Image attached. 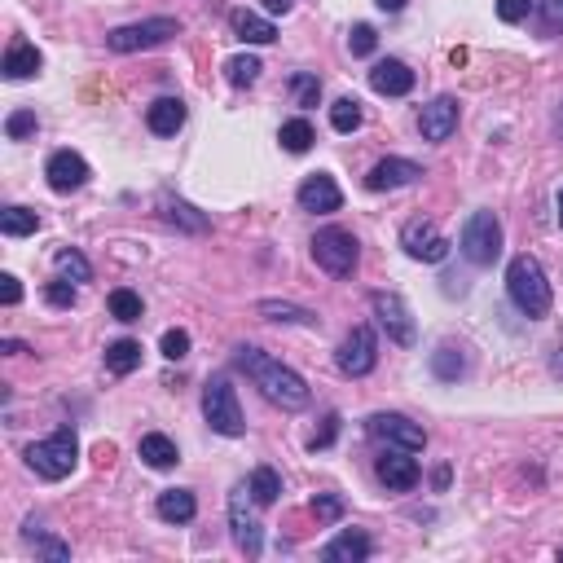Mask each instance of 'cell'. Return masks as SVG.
Listing matches in <instances>:
<instances>
[{"mask_svg":"<svg viewBox=\"0 0 563 563\" xmlns=\"http://www.w3.org/2000/svg\"><path fill=\"white\" fill-rule=\"evenodd\" d=\"M278 141H282L286 154H308L317 137H313V124H308V119H286L282 132H278Z\"/></svg>","mask_w":563,"mask_h":563,"instance_id":"25","label":"cell"},{"mask_svg":"<svg viewBox=\"0 0 563 563\" xmlns=\"http://www.w3.org/2000/svg\"><path fill=\"white\" fill-rule=\"evenodd\" d=\"M366 432L374 440H383V445H392V449H423L427 445V432L418 423H410L405 414H370L366 418Z\"/></svg>","mask_w":563,"mask_h":563,"instance_id":"11","label":"cell"},{"mask_svg":"<svg viewBox=\"0 0 563 563\" xmlns=\"http://www.w3.org/2000/svg\"><path fill=\"white\" fill-rule=\"evenodd\" d=\"M159 348H163V357L168 361H185L190 357V335H185V330H163Z\"/></svg>","mask_w":563,"mask_h":563,"instance_id":"38","label":"cell"},{"mask_svg":"<svg viewBox=\"0 0 563 563\" xmlns=\"http://www.w3.org/2000/svg\"><path fill=\"white\" fill-rule=\"evenodd\" d=\"M154 511H159L163 524H190L198 515V502L190 489H163L159 502H154Z\"/></svg>","mask_w":563,"mask_h":563,"instance_id":"22","label":"cell"},{"mask_svg":"<svg viewBox=\"0 0 563 563\" xmlns=\"http://www.w3.org/2000/svg\"><path fill=\"white\" fill-rule=\"evenodd\" d=\"M0 300H5L9 308H14V304L22 300V286H18L14 273H0Z\"/></svg>","mask_w":563,"mask_h":563,"instance_id":"45","label":"cell"},{"mask_svg":"<svg viewBox=\"0 0 563 563\" xmlns=\"http://www.w3.org/2000/svg\"><path fill=\"white\" fill-rule=\"evenodd\" d=\"M203 418H207V427L220 432V436H242V432H247L238 392H234V383H229V379H212L203 388Z\"/></svg>","mask_w":563,"mask_h":563,"instance_id":"5","label":"cell"},{"mask_svg":"<svg viewBox=\"0 0 563 563\" xmlns=\"http://www.w3.org/2000/svg\"><path fill=\"white\" fill-rule=\"evenodd\" d=\"M370 88L383 97H405L414 88V71L396 58H383V62H374V71H370Z\"/></svg>","mask_w":563,"mask_h":563,"instance_id":"18","label":"cell"},{"mask_svg":"<svg viewBox=\"0 0 563 563\" xmlns=\"http://www.w3.org/2000/svg\"><path fill=\"white\" fill-rule=\"evenodd\" d=\"M146 124H150V132H159V137H176L185 124V102L181 97H159V102L146 110Z\"/></svg>","mask_w":563,"mask_h":563,"instance_id":"23","label":"cell"},{"mask_svg":"<svg viewBox=\"0 0 563 563\" xmlns=\"http://www.w3.org/2000/svg\"><path fill=\"white\" fill-rule=\"evenodd\" d=\"M40 66H44V58H40L36 44L14 40L9 44V53H5V62H0V71H5V80H31Z\"/></svg>","mask_w":563,"mask_h":563,"instance_id":"20","label":"cell"},{"mask_svg":"<svg viewBox=\"0 0 563 563\" xmlns=\"http://www.w3.org/2000/svg\"><path fill=\"white\" fill-rule=\"evenodd\" d=\"M36 110H14V115L5 119V132H9V141H27L31 132H36Z\"/></svg>","mask_w":563,"mask_h":563,"instance_id":"37","label":"cell"},{"mask_svg":"<svg viewBox=\"0 0 563 563\" xmlns=\"http://www.w3.org/2000/svg\"><path fill=\"white\" fill-rule=\"evenodd\" d=\"M282 493V476L273 467H256L251 471V498H256L260 506H273Z\"/></svg>","mask_w":563,"mask_h":563,"instance_id":"29","label":"cell"},{"mask_svg":"<svg viewBox=\"0 0 563 563\" xmlns=\"http://www.w3.org/2000/svg\"><path fill=\"white\" fill-rule=\"evenodd\" d=\"M247 493H251V484H238L234 498H229V528H234V542H238L242 555L256 559L260 550H264V533H260L256 515L247 511Z\"/></svg>","mask_w":563,"mask_h":563,"instance_id":"12","label":"cell"},{"mask_svg":"<svg viewBox=\"0 0 563 563\" xmlns=\"http://www.w3.org/2000/svg\"><path fill=\"white\" fill-rule=\"evenodd\" d=\"M295 203H300L304 212L326 216V212H339V203H344V190H339V185H335V176L313 172V176H308V181L300 185V194H295Z\"/></svg>","mask_w":563,"mask_h":563,"instance_id":"14","label":"cell"},{"mask_svg":"<svg viewBox=\"0 0 563 563\" xmlns=\"http://www.w3.org/2000/svg\"><path fill=\"white\" fill-rule=\"evenodd\" d=\"M44 176H49L53 194H75V190H84L93 172H88V163L75 150H58V154H49V163H44Z\"/></svg>","mask_w":563,"mask_h":563,"instance_id":"13","label":"cell"},{"mask_svg":"<svg viewBox=\"0 0 563 563\" xmlns=\"http://www.w3.org/2000/svg\"><path fill=\"white\" fill-rule=\"evenodd\" d=\"M75 462H80V436H75V427H58L49 440H36L27 449V467L40 480H66L75 471Z\"/></svg>","mask_w":563,"mask_h":563,"instance_id":"3","label":"cell"},{"mask_svg":"<svg viewBox=\"0 0 563 563\" xmlns=\"http://www.w3.org/2000/svg\"><path fill=\"white\" fill-rule=\"evenodd\" d=\"M106 308H110V317H115V322H141V295H137V291H128V286L110 291Z\"/></svg>","mask_w":563,"mask_h":563,"instance_id":"30","label":"cell"},{"mask_svg":"<svg viewBox=\"0 0 563 563\" xmlns=\"http://www.w3.org/2000/svg\"><path fill=\"white\" fill-rule=\"evenodd\" d=\"M374 471H379V480L388 484L392 493H410L418 484V476H423V471H418V462L410 458V449H392V454H383Z\"/></svg>","mask_w":563,"mask_h":563,"instance_id":"17","label":"cell"},{"mask_svg":"<svg viewBox=\"0 0 563 563\" xmlns=\"http://www.w3.org/2000/svg\"><path fill=\"white\" fill-rule=\"evenodd\" d=\"M361 119H366V115H361L357 97H339V102L330 106V128H335V132H357Z\"/></svg>","mask_w":563,"mask_h":563,"instance_id":"33","label":"cell"},{"mask_svg":"<svg viewBox=\"0 0 563 563\" xmlns=\"http://www.w3.org/2000/svg\"><path fill=\"white\" fill-rule=\"evenodd\" d=\"M370 308H374V322L388 330L392 344L414 348L418 330H414V317H410V308H405L401 295H392V291H374V295H370Z\"/></svg>","mask_w":563,"mask_h":563,"instance_id":"8","label":"cell"},{"mask_svg":"<svg viewBox=\"0 0 563 563\" xmlns=\"http://www.w3.org/2000/svg\"><path fill=\"white\" fill-rule=\"evenodd\" d=\"M537 9H542V18H546L550 31L563 27V0H537Z\"/></svg>","mask_w":563,"mask_h":563,"instance_id":"44","label":"cell"},{"mask_svg":"<svg viewBox=\"0 0 563 563\" xmlns=\"http://www.w3.org/2000/svg\"><path fill=\"white\" fill-rule=\"evenodd\" d=\"M291 88H295V97H300V106H317V97H322V80H317V75H295Z\"/></svg>","mask_w":563,"mask_h":563,"instance_id":"40","label":"cell"},{"mask_svg":"<svg viewBox=\"0 0 563 563\" xmlns=\"http://www.w3.org/2000/svg\"><path fill=\"white\" fill-rule=\"evenodd\" d=\"M137 454L154 471H168V467L181 462V454H176V445H172V436H163V432H146V436H141L137 440Z\"/></svg>","mask_w":563,"mask_h":563,"instance_id":"24","label":"cell"},{"mask_svg":"<svg viewBox=\"0 0 563 563\" xmlns=\"http://www.w3.org/2000/svg\"><path fill=\"white\" fill-rule=\"evenodd\" d=\"M36 229H40V216L27 212V207H5V212H0V234L27 238V234H36Z\"/></svg>","mask_w":563,"mask_h":563,"instance_id":"27","label":"cell"},{"mask_svg":"<svg viewBox=\"0 0 563 563\" xmlns=\"http://www.w3.org/2000/svg\"><path fill=\"white\" fill-rule=\"evenodd\" d=\"M370 550H374V542H370L366 533H357V528H344V533H339L335 542L322 550V559H326V563H366Z\"/></svg>","mask_w":563,"mask_h":563,"instance_id":"19","label":"cell"},{"mask_svg":"<svg viewBox=\"0 0 563 563\" xmlns=\"http://www.w3.org/2000/svg\"><path fill=\"white\" fill-rule=\"evenodd\" d=\"M260 71H264L260 58H251V53H238V58L225 62V75H229V84H234V88H251L260 80Z\"/></svg>","mask_w":563,"mask_h":563,"instance_id":"31","label":"cell"},{"mask_svg":"<svg viewBox=\"0 0 563 563\" xmlns=\"http://www.w3.org/2000/svg\"><path fill=\"white\" fill-rule=\"evenodd\" d=\"M432 370L440 374V379H458L462 370H467V361H462V352L454 344H445V348H436V357H432Z\"/></svg>","mask_w":563,"mask_h":563,"instance_id":"35","label":"cell"},{"mask_svg":"<svg viewBox=\"0 0 563 563\" xmlns=\"http://www.w3.org/2000/svg\"><path fill=\"white\" fill-rule=\"evenodd\" d=\"M163 216H168L172 225H185L190 234H203L207 229V216H194L190 203H172V198H163Z\"/></svg>","mask_w":563,"mask_h":563,"instance_id":"34","label":"cell"},{"mask_svg":"<svg viewBox=\"0 0 563 563\" xmlns=\"http://www.w3.org/2000/svg\"><path fill=\"white\" fill-rule=\"evenodd\" d=\"M53 269H58L66 282H88V278H93V264H88L75 247H62L58 256H53Z\"/></svg>","mask_w":563,"mask_h":563,"instance_id":"28","label":"cell"},{"mask_svg":"<svg viewBox=\"0 0 563 563\" xmlns=\"http://www.w3.org/2000/svg\"><path fill=\"white\" fill-rule=\"evenodd\" d=\"M229 27H234V36L242 44H273L278 40V27H273L269 18L251 14V9H234V14H229Z\"/></svg>","mask_w":563,"mask_h":563,"instance_id":"21","label":"cell"},{"mask_svg":"<svg viewBox=\"0 0 563 563\" xmlns=\"http://www.w3.org/2000/svg\"><path fill=\"white\" fill-rule=\"evenodd\" d=\"M462 256L480 269H489L493 260L502 256V220L493 212H471L467 225H462V238H458Z\"/></svg>","mask_w":563,"mask_h":563,"instance_id":"4","label":"cell"},{"mask_svg":"<svg viewBox=\"0 0 563 563\" xmlns=\"http://www.w3.org/2000/svg\"><path fill=\"white\" fill-rule=\"evenodd\" d=\"M506 295L524 317H546L550 313V282L537 256H515L506 264Z\"/></svg>","mask_w":563,"mask_h":563,"instance_id":"2","label":"cell"},{"mask_svg":"<svg viewBox=\"0 0 563 563\" xmlns=\"http://www.w3.org/2000/svg\"><path fill=\"white\" fill-rule=\"evenodd\" d=\"M36 542V550L44 559H53V563H62V559H71V546L66 542H58V537H31Z\"/></svg>","mask_w":563,"mask_h":563,"instance_id":"43","label":"cell"},{"mask_svg":"<svg viewBox=\"0 0 563 563\" xmlns=\"http://www.w3.org/2000/svg\"><path fill=\"white\" fill-rule=\"evenodd\" d=\"M559 225H563V190H559Z\"/></svg>","mask_w":563,"mask_h":563,"instance_id":"49","label":"cell"},{"mask_svg":"<svg viewBox=\"0 0 563 563\" xmlns=\"http://www.w3.org/2000/svg\"><path fill=\"white\" fill-rule=\"evenodd\" d=\"M313 260L322 264V269L330 273V278H348L352 269H357V260H361V247H357V238L348 234V229H322V234L313 238Z\"/></svg>","mask_w":563,"mask_h":563,"instance_id":"7","label":"cell"},{"mask_svg":"<svg viewBox=\"0 0 563 563\" xmlns=\"http://www.w3.org/2000/svg\"><path fill=\"white\" fill-rule=\"evenodd\" d=\"M379 361V344H374V330L370 326H352V335L339 344L335 352V366L348 374V379H366Z\"/></svg>","mask_w":563,"mask_h":563,"instance_id":"9","label":"cell"},{"mask_svg":"<svg viewBox=\"0 0 563 563\" xmlns=\"http://www.w3.org/2000/svg\"><path fill=\"white\" fill-rule=\"evenodd\" d=\"M418 176H423V168H418V163H410V159H379V163L370 168V176H366V190H374V194L401 190V185H414Z\"/></svg>","mask_w":563,"mask_h":563,"instance_id":"16","label":"cell"},{"mask_svg":"<svg viewBox=\"0 0 563 563\" xmlns=\"http://www.w3.org/2000/svg\"><path fill=\"white\" fill-rule=\"evenodd\" d=\"M401 247L410 260H423V264H440L449 256V238L440 234V229L432 225V220H410V225L401 229Z\"/></svg>","mask_w":563,"mask_h":563,"instance_id":"10","label":"cell"},{"mask_svg":"<svg viewBox=\"0 0 563 563\" xmlns=\"http://www.w3.org/2000/svg\"><path fill=\"white\" fill-rule=\"evenodd\" d=\"M176 31H181V22L176 18H146V22H128V27H115L106 36V44L115 53H141V49H159V44H168Z\"/></svg>","mask_w":563,"mask_h":563,"instance_id":"6","label":"cell"},{"mask_svg":"<svg viewBox=\"0 0 563 563\" xmlns=\"http://www.w3.org/2000/svg\"><path fill=\"white\" fill-rule=\"evenodd\" d=\"M260 317H269V322H300V326H313V322H317L308 308L282 304V300H260Z\"/></svg>","mask_w":563,"mask_h":563,"instance_id":"32","label":"cell"},{"mask_svg":"<svg viewBox=\"0 0 563 563\" xmlns=\"http://www.w3.org/2000/svg\"><path fill=\"white\" fill-rule=\"evenodd\" d=\"M137 366H141V344H137V339H115V344L106 348V370L132 374Z\"/></svg>","mask_w":563,"mask_h":563,"instance_id":"26","label":"cell"},{"mask_svg":"<svg viewBox=\"0 0 563 563\" xmlns=\"http://www.w3.org/2000/svg\"><path fill=\"white\" fill-rule=\"evenodd\" d=\"M458 128V102L454 97H436V102L423 106V115H418V132H423L427 141H449Z\"/></svg>","mask_w":563,"mask_h":563,"instance_id":"15","label":"cell"},{"mask_svg":"<svg viewBox=\"0 0 563 563\" xmlns=\"http://www.w3.org/2000/svg\"><path fill=\"white\" fill-rule=\"evenodd\" d=\"M313 515H317V520H322V524H335L339 515H344V498H335V493H317Z\"/></svg>","mask_w":563,"mask_h":563,"instance_id":"39","label":"cell"},{"mask_svg":"<svg viewBox=\"0 0 563 563\" xmlns=\"http://www.w3.org/2000/svg\"><path fill=\"white\" fill-rule=\"evenodd\" d=\"M44 300H49V304H58V308H71L75 304V286L71 282H49V286H44Z\"/></svg>","mask_w":563,"mask_h":563,"instance_id":"42","label":"cell"},{"mask_svg":"<svg viewBox=\"0 0 563 563\" xmlns=\"http://www.w3.org/2000/svg\"><path fill=\"white\" fill-rule=\"evenodd\" d=\"M348 49L357 53V58H370V53L379 49V31H374L370 22H357V27H352V36H348Z\"/></svg>","mask_w":563,"mask_h":563,"instance_id":"36","label":"cell"},{"mask_svg":"<svg viewBox=\"0 0 563 563\" xmlns=\"http://www.w3.org/2000/svg\"><path fill=\"white\" fill-rule=\"evenodd\" d=\"M335 432H339V418H335V414H330V418H326V427H322V432H317V436H313V449H326V445H330V440H335Z\"/></svg>","mask_w":563,"mask_h":563,"instance_id":"46","label":"cell"},{"mask_svg":"<svg viewBox=\"0 0 563 563\" xmlns=\"http://www.w3.org/2000/svg\"><path fill=\"white\" fill-rule=\"evenodd\" d=\"M238 366L251 374V383H256V388L269 396L273 405H282V410H304V405H308V383H304L291 366L273 361L269 352H260V348H238Z\"/></svg>","mask_w":563,"mask_h":563,"instance_id":"1","label":"cell"},{"mask_svg":"<svg viewBox=\"0 0 563 563\" xmlns=\"http://www.w3.org/2000/svg\"><path fill=\"white\" fill-rule=\"evenodd\" d=\"M264 5H269V14H286V9H291V0H264Z\"/></svg>","mask_w":563,"mask_h":563,"instance_id":"48","label":"cell"},{"mask_svg":"<svg viewBox=\"0 0 563 563\" xmlns=\"http://www.w3.org/2000/svg\"><path fill=\"white\" fill-rule=\"evenodd\" d=\"M374 5H379L383 14H401V9H405V0H374Z\"/></svg>","mask_w":563,"mask_h":563,"instance_id":"47","label":"cell"},{"mask_svg":"<svg viewBox=\"0 0 563 563\" xmlns=\"http://www.w3.org/2000/svg\"><path fill=\"white\" fill-rule=\"evenodd\" d=\"M533 14V0H498V18L502 22H524Z\"/></svg>","mask_w":563,"mask_h":563,"instance_id":"41","label":"cell"}]
</instances>
